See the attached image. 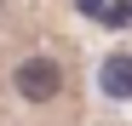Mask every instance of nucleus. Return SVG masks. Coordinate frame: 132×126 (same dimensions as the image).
<instances>
[{
    "label": "nucleus",
    "instance_id": "1",
    "mask_svg": "<svg viewBox=\"0 0 132 126\" xmlns=\"http://www.w3.org/2000/svg\"><path fill=\"white\" fill-rule=\"evenodd\" d=\"M6 92L23 103V109H57L69 97V63L57 52H23L6 75Z\"/></svg>",
    "mask_w": 132,
    "mask_h": 126
},
{
    "label": "nucleus",
    "instance_id": "2",
    "mask_svg": "<svg viewBox=\"0 0 132 126\" xmlns=\"http://www.w3.org/2000/svg\"><path fill=\"white\" fill-rule=\"evenodd\" d=\"M98 92L109 103H132V52H109L98 63Z\"/></svg>",
    "mask_w": 132,
    "mask_h": 126
},
{
    "label": "nucleus",
    "instance_id": "3",
    "mask_svg": "<svg viewBox=\"0 0 132 126\" xmlns=\"http://www.w3.org/2000/svg\"><path fill=\"white\" fill-rule=\"evenodd\" d=\"M6 6H12V0H0V17H6Z\"/></svg>",
    "mask_w": 132,
    "mask_h": 126
}]
</instances>
